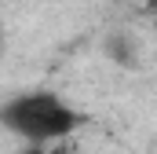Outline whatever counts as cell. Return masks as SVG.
<instances>
[{"label": "cell", "mask_w": 157, "mask_h": 154, "mask_svg": "<svg viewBox=\"0 0 157 154\" xmlns=\"http://www.w3.org/2000/svg\"><path fill=\"white\" fill-rule=\"evenodd\" d=\"M0 125L11 128L15 136H26L29 143H51V140H66L73 128H80L84 114H77L66 99L51 92H29L0 107Z\"/></svg>", "instance_id": "cell-1"}, {"label": "cell", "mask_w": 157, "mask_h": 154, "mask_svg": "<svg viewBox=\"0 0 157 154\" xmlns=\"http://www.w3.org/2000/svg\"><path fill=\"white\" fill-rule=\"evenodd\" d=\"M106 51H110L117 63H124V66H132V63H135V55L128 51V40H124V37H110V48H106Z\"/></svg>", "instance_id": "cell-2"}]
</instances>
